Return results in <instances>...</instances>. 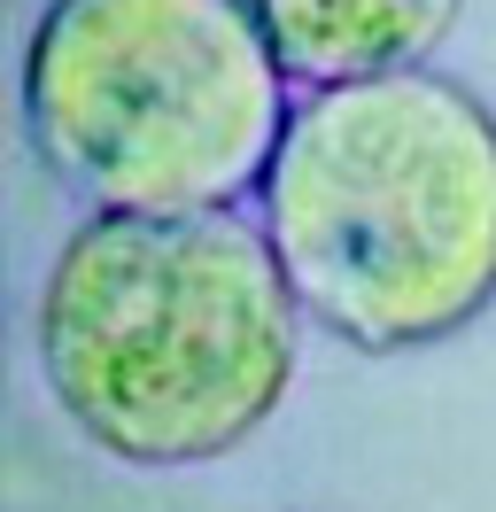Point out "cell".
<instances>
[{"instance_id": "obj_1", "label": "cell", "mask_w": 496, "mask_h": 512, "mask_svg": "<svg viewBox=\"0 0 496 512\" xmlns=\"http://www.w3.org/2000/svg\"><path fill=\"white\" fill-rule=\"evenodd\" d=\"M303 326L264 225L241 210L86 218L39 280L31 350L93 450L186 474L279 412Z\"/></svg>"}, {"instance_id": "obj_2", "label": "cell", "mask_w": 496, "mask_h": 512, "mask_svg": "<svg viewBox=\"0 0 496 512\" xmlns=\"http://www.w3.org/2000/svg\"><path fill=\"white\" fill-rule=\"evenodd\" d=\"M256 225L318 334L434 350L496 303V109L442 70H380L295 101Z\"/></svg>"}, {"instance_id": "obj_3", "label": "cell", "mask_w": 496, "mask_h": 512, "mask_svg": "<svg viewBox=\"0 0 496 512\" xmlns=\"http://www.w3.org/2000/svg\"><path fill=\"white\" fill-rule=\"evenodd\" d=\"M295 78L241 0H47L24 132L93 218H210L264 187Z\"/></svg>"}, {"instance_id": "obj_4", "label": "cell", "mask_w": 496, "mask_h": 512, "mask_svg": "<svg viewBox=\"0 0 496 512\" xmlns=\"http://www.w3.org/2000/svg\"><path fill=\"white\" fill-rule=\"evenodd\" d=\"M264 24L295 86H349L380 70H419L458 32L465 0H241Z\"/></svg>"}]
</instances>
